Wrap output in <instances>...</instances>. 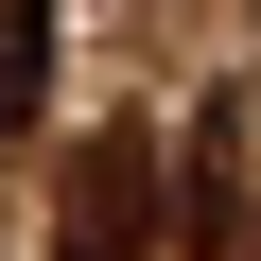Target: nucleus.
<instances>
[{
    "label": "nucleus",
    "mask_w": 261,
    "mask_h": 261,
    "mask_svg": "<svg viewBox=\"0 0 261 261\" xmlns=\"http://www.w3.org/2000/svg\"><path fill=\"white\" fill-rule=\"evenodd\" d=\"M53 105V0H0V140Z\"/></svg>",
    "instance_id": "obj_2"
},
{
    "label": "nucleus",
    "mask_w": 261,
    "mask_h": 261,
    "mask_svg": "<svg viewBox=\"0 0 261 261\" xmlns=\"http://www.w3.org/2000/svg\"><path fill=\"white\" fill-rule=\"evenodd\" d=\"M157 226H174L157 140H140V122H105V140L53 174V261H157Z\"/></svg>",
    "instance_id": "obj_1"
}]
</instances>
